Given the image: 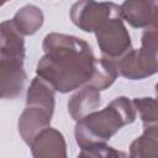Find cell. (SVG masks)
<instances>
[{
	"instance_id": "cell-1",
	"label": "cell",
	"mask_w": 158,
	"mask_h": 158,
	"mask_svg": "<svg viewBox=\"0 0 158 158\" xmlns=\"http://www.w3.org/2000/svg\"><path fill=\"white\" fill-rule=\"evenodd\" d=\"M47 56L38 63L37 73L47 78L52 85L67 93L86 81L94 73V57L91 48L80 38L48 35L44 40Z\"/></svg>"
},
{
	"instance_id": "cell-2",
	"label": "cell",
	"mask_w": 158,
	"mask_h": 158,
	"mask_svg": "<svg viewBox=\"0 0 158 158\" xmlns=\"http://www.w3.org/2000/svg\"><path fill=\"white\" fill-rule=\"evenodd\" d=\"M120 7L112 2H77L72 7L73 21L84 31H98L107 20L118 15Z\"/></svg>"
},
{
	"instance_id": "cell-3",
	"label": "cell",
	"mask_w": 158,
	"mask_h": 158,
	"mask_svg": "<svg viewBox=\"0 0 158 158\" xmlns=\"http://www.w3.org/2000/svg\"><path fill=\"white\" fill-rule=\"evenodd\" d=\"M98 42L102 53L114 57L122 53L125 48L130 46V36L121 20L112 17L98 30Z\"/></svg>"
},
{
	"instance_id": "cell-4",
	"label": "cell",
	"mask_w": 158,
	"mask_h": 158,
	"mask_svg": "<svg viewBox=\"0 0 158 158\" xmlns=\"http://www.w3.org/2000/svg\"><path fill=\"white\" fill-rule=\"evenodd\" d=\"M121 154V152H117L111 147L96 143L88 147H83V151L78 158H120Z\"/></svg>"
}]
</instances>
